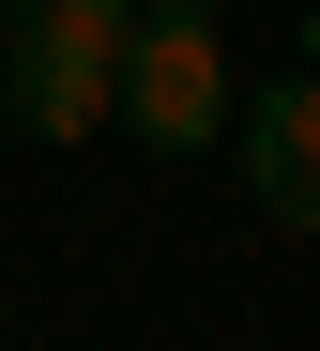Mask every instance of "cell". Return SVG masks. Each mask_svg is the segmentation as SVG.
Instances as JSON below:
<instances>
[{
  "label": "cell",
  "instance_id": "277c9868",
  "mask_svg": "<svg viewBox=\"0 0 320 351\" xmlns=\"http://www.w3.org/2000/svg\"><path fill=\"white\" fill-rule=\"evenodd\" d=\"M290 62H320V0H305V46H290Z\"/></svg>",
  "mask_w": 320,
  "mask_h": 351
},
{
  "label": "cell",
  "instance_id": "3957f363",
  "mask_svg": "<svg viewBox=\"0 0 320 351\" xmlns=\"http://www.w3.org/2000/svg\"><path fill=\"white\" fill-rule=\"evenodd\" d=\"M244 199L275 229H320V62H290V77L244 92Z\"/></svg>",
  "mask_w": 320,
  "mask_h": 351
},
{
  "label": "cell",
  "instance_id": "7a4b0ae2",
  "mask_svg": "<svg viewBox=\"0 0 320 351\" xmlns=\"http://www.w3.org/2000/svg\"><path fill=\"white\" fill-rule=\"evenodd\" d=\"M229 46H214V0H138L122 31V138L138 153H214L229 138Z\"/></svg>",
  "mask_w": 320,
  "mask_h": 351
},
{
  "label": "cell",
  "instance_id": "6da1fadb",
  "mask_svg": "<svg viewBox=\"0 0 320 351\" xmlns=\"http://www.w3.org/2000/svg\"><path fill=\"white\" fill-rule=\"evenodd\" d=\"M122 31L138 0H0V123L46 153L122 123Z\"/></svg>",
  "mask_w": 320,
  "mask_h": 351
}]
</instances>
